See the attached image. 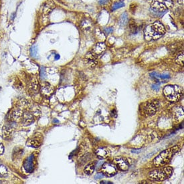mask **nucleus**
Wrapping results in <instances>:
<instances>
[{
  "label": "nucleus",
  "instance_id": "f257e3e1",
  "mask_svg": "<svg viewBox=\"0 0 184 184\" xmlns=\"http://www.w3.org/2000/svg\"><path fill=\"white\" fill-rule=\"evenodd\" d=\"M165 33V27L162 23L157 21L147 26L144 31V37L147 41L160 38Z\"/></svg>",
  "mask_w": 184,
  "mask_h": 184
},
{
  "label": "nucleus",
  "instance_id": "f03ea898",
  "mask_svg": "<svg viewBox=\"0 0 184 184\" xmlns=\"http://www.w3.org/2000/svg\"><path fill=\"white\" fill-rule=\"evenodd\" d=\"M179 150V145H174L163 151L153 159V164L156 167H161L167 164L175 153Z\"/></svg>",
  "mask_w": 184,
  "mask_h": 184
},
{
  "label": "nucleus",
  "instance_id": "7ed1b4c3",
  "mask_svg": "<svg viewBox=\"0 0 184 184\" xmlns=\"http://www.w3.org/2000/svg\"><path fill=\"white\" fill-rule=\"evenodd\" d=\"M163 94L169 102L176 103L182 98L183 89L177 85H167L163 89Z\"/></svg>",
  "mask_w": 184,
  "mask_h": 184
},
{
  "label": "nucleus",
  "instance_id": "20e7f679",
  "mask_svg": "<svg viewBox=\"0 0 184 184\" xmlns=\"http://www.w3.org/2000/svg\"><path fill=\"white\" fill-rule=\"evenodd\" d=\"M173 173V168L165 167L153 170L149 174V179L155 182H162L168 179Z\"/></svg>",
  "mask_w": 184,
  "mask_h": 184
},
{
  "label": "nucleus",
  "instance_id": "39448f33",
  "mask_svg": "<svg viewBox=\"0 0 184 184\" xmlns=\"http://www.w3.org/2000/svg\"><path fill=\"white\" fill-rule=\"evenodd\" d=\"M173 6L172 0H153L151 7L153 10L157 12H165Z\"/></svg>",
  "mask_w": 184,
  "mask_h": 184
},
{
  "label": "nucleus",
  "instance_id": "423d86ee",
  "mask_svg": "<svg viewBox=\"0 0 184 184\" xmlns=\"http://www.w3.org/2000/svg\"><path fill=\"white\" fill-rule=\"evenodd\" d=\"M159 103L157 100H153L151 102L147 103L145 107V111L149 116H153L159 109Z\"/></svg>",
  "mask_w": 184,
  "mask_h": 184
},
{
  "label": "nucleus",
  "instance_id": "0eeeda50",
  "mask_svg": "<svg viewBox=\"0 0 184 184\" xmlns=\"http://www.w3.org/2000/svg\"><path fill=\"white\" fill-rule=\"evenodd\" d=\"M101 172H102L104 176L110 177L115 176L117 173V169L113 164L105 163L103 165L102 167H101Z\"/></svg>",
  "mask_w": 184,
  "mask_h": 184
},
{
  "label": "nucleus",
  "instance_id": "6e6552de",
  "mask_svg": "<svg viewBox=\"0 0 184 184\" xmlns=\"http://www.w3.org/2000/svg\"><path fill=\"white\" fill-rule=\"evenodd\" d=\"M114 163L115 164L117 169H119L121 171L125 172L127 171L129 169V163L127 162V160L122 157H118L114 158Z\"/></svg>",
  "mask_w": 184,
  "mask_h": 184
},
{
  "label": "nucleus",
  "instance_id": "1a4fd4ad",
  "mask_svg": "<svg viewBox=\"0 0 184 184\" xmlns=\"http://www.w3.org/2000/svg\"><path fill=\"white\" fill-rule=\"evenodd\" d=\"M34 155H31L27 157L24 163V167L27 173L33 172L34 169Z\"/></svg>",
  "mask_w": 184,
  "mask_h": 184
},
{
  "label": "nucleus",
  "instance_id": "9d476101",
  "mask_svg": "<svg viewBox=\"0 0 184 184\" xmlns=\"http://www.w3.org/2000/svg\"><path fill=\"white\" fill-rule=\"evenodd\" d=\"M86 60L89 66L94 67L97 64V55H96L93 52H89L86 56Z\"/></svg>",
  "mask_w": 184,
  "mask_h": 184
},
{
  "label": "nucleus",
  "instance_id": "9b49d317",
  "mask_svg": "<svg viewBox=\"0 0 184 184\" xmlns=\"http://www.w3.org/2000/svg\"><path fill=\"white\" fill-rule=\"evenodd\" d=\"M96 156L100 159H105L110 155V151L105 147H100L95 151Z\"/></svg>",
  "mask_w": 184,
  "mask_h": 184
},
{
  "label": "nucleus",
  "instance_id": "f8f14e48",
  "mask_svg": "<svg viewBox=\"0 0 184 184\" xmlns=\"http://www.w3.org/2000/svg\"><path fill=\"white\" fill-rule=\"evenodd\" d=\"M22 120H23V123H24L25 125H30L34 121V117L33 115H32V114L27 111H26L23 113Z\"/></svg>",
  "mask_w": 184,
  "mask_h": 184
},
{
  "label": "nucleus",
  "instance_id": "ddd939ff",
  "mask_svg": "<svg viewBox=\"0 0 184 184\" xmlns=\"http://www.w3.org/2000/svg\"><path fill=\"white\" fill-rule=\"evenodd\" d=\"M41 92L42 94L46 96H49L51 95L54 92V88L48 83H45L42 86L41 88Z\"/></svg>",
  "mask_w": 184,
  "mask_h": 184
},
{
  "label": "nucleus",
  "instance_id": "4468645a",
  "mask_svg": "<svg viewBox=\"0 0 184 184\" xmlns=\"http://www.w3.org/2000/svg\"><path fill=\"white\" fill-rule=\"evenodd\" d=\"M105 49H106V45L103 42L98 43L96 44L94 46V47L93 48V52L96 55H100L104 52Z\"/></svg>",
  "mask_w": 184,
  "mask_h": 184
},
{
  "label": "nucleus",
  "instance_id": "2eb2a0df",
  "mask_svg": "<svg viewBox=\"0 0 184 184\" xmlns=\"http://www.w3.org/2000/svg\"><path fill=\"white\" fill-rule=\"evenodd\" d=\"M23 113L22 110L20 109H16L11 113V119L13 121H19L21 119H22Z\"/></svg>",
  "mask_w": 184,
  "mask_h": 184
},
{
  "label": "nucleus",
  "instance_id": "dca6fc26",
  "mask_svg": "<svg viewBox=\"0 0 184 184\" xmlns=\"http://www.w3.org/2000/svg\"><path fill=\"white\" fill-rule=\"evenodd\" d=\"M95 165H96V162H93V163H90L89 164H88L85 167V169H84V172L86 175H92L94 172V169H95Z\"/></svg>",
  "mask_w": 184,
  "mask_h": 184
},
{
  "label": "nucleus",
  "instance_id": "f3484780",
  "mask_svg": "<svg viewBox=\"0 0 184 184\" xmlns=\"http://www.w3.org/2000/svg\"><path fill=\"white\" fill-rule=\"evenodd\" d=\"M8 176V170L6 166L0 164V181L5 179Z\"/></svg>",
  "mask_w": 184,
  "mask_h": 184
},
{
  "label": "nucleus",
  "instance_id": "a211bd4d",
  "mask_svg": "<svg viewBox=\"0 0 184 184\" xmlns=\"http://www.w3.org/2000/svg\"><path fill=\"white\" fill-rule=\"evenodd\" d=\"M128 22V15L127 12H124L121 16L120 20H119V24L121 26H125Z\"/></svg>",
  "mask_w": 184,
  "mask_h": 184
},
{
  "label": "nucleus",
  "instance_id": "6ab92c4d",
  "mask_svg": "<svg viewBox=\"0 0 184 184\" xmlns=\"http://www.w3.org/2000/svg\"><path fill=\"white\" fill-rule=\"evenodd\" d=\"M27 145L28 146L34 147V148H38V147H39L41 145V143L38 140L33 139H30L28 142H27Z\"/></svg>",
  "mask_w": 184,
  "mask_h": 184
},
{
  "label": "nucleus",
  "instance_id": "aec40b11",
  "mask_svg": "<svg viewBox=\"0 0 184 184\" xmlns=\"http://www.w3.org/2000/svg\"><path fill=\"white\" fill-rule=\"evenodd\" d=\"M183 52L179 53L176 58V62L179 65H183Z\"/></svg>",
  "mask_w": 184,
  "mask_h": 184
},
{
  "label": "nucleus",
  "instance_id": "412c9836",
  "mask_svg": "<svg viewBox=\"0 0 184 184\" xmlns=\"http://www.w3.org/2000/svg\"><path fill=\"white\" fill-rule=\"evenodd\" d=\"M12 133V127L10 125L5 126L3 128V136L6 137L10 135Z\"/></svg>",
  "mask_w": 184,
  "mask_h": 184
},
{
  "label": "nucleus",
  "instance_id": "4be33fe9",
  "mask_svg": "<svg viewBox=\"0 0 184 184\" xmlns=\"http://www.w3.org/2000/svg\"><path fill=\"white\" fill-rule=\"evenodd\" d=\"M38 89V82L35 80L31 82V85H30V90L31 92H36Z\"/></svg>",
  "mask_w": 184,
  "mask_h": 184
},
{
  "label": "nucleus",
  "instance_id": "5701e85b",
  "mask_svg": "<svg viewBox=\"0 0 184 184\" xmlns=\"http://www.w3.org/2000/svg\"><path fill=\"white\" fill-rule=\"evenodd\" d=\"M130 28L131 30V31L133 33H137V26L135 24V22L134 20H131L130 22Z\"/></svg>",
  "mask_w": 184,
  "mask_h": 184
},
{
  "label": "nucleus",
  "instance_id": "b1692460",
  "mask_svg": "<svg viewBox=\"0 0 184 184\" xmlns=\"http://www.w3.org/2000/svg\"><path fill=\"white\" fill-rule=\"evenodd\" d=\"M123 6H125V3H124L123 2H116L114 4V5L112 7V10H117V9L119 8H121Z\"/></svg>",
  "mask_w": 184,
  "mask_h": 184
},
{
  "label": "nucleus",
  "instance_id": "393cba45",
  "mask_svg": "<svg viewBox=\"0 0 184 184\" xmlns=\"http://www.w3.org/2000/svg\"><path fill=\"white\" fill-rule=\"evenodd\" d=\"M30 52H31V56H33V57H36L37 54H38V50H37V47H36V46H32V47L31 48Z\"/></svg>",
  "mask_w": 184,
  "mask_h": 184
},
{
  "label": "nucleus",
  "instance_id": "a878e982",
  "mask_svg": "<svg viewBox=\"0 0 184 184\" xmlns=\"http://www.w3.org/2000/svg\"><path fill=\"white\" fill-rule=\"evenodd\" d=\"M40 76H41V79H45L46 78V70H45L44 68H41Z\"/></svg>",
  "mask_w": 184,
  "mask_h": 184
},
{
  "label": "nucleus",
  "instance_id": "bb28decb",
  "mask_svg": "<svg viewBox=\"0 0 184 184\" xmlns=\"http://www.w3.org/2000/svg\"><path fill=\"white\" fill-rule=\"evenodd\" d=\"M103 177H104V175H103V173H98V174H96V175L95 179H99L103 178Z\"/></svg>",
  "mask_w": 184,
  "mask_h": 184
},
{
  "label": "nucleus",
  "instance_id": "cd10ccee",
  "mask_svg": "<svg viewBox=\"0 0 184 184\" xmlns=\"http://www.w3.org/2000/svg\"><path fill=\"white\" fill-rule=\"evenodd\" d=\"M159 77H160L161 79H169L170 76L168 75H159Z\"/></svg>",
  "mask_w": 184,
  "mask_h": 184
},
{
  "label": "nucleus",
  "instance_id": "c85d7f7f",
  "mask_svg": "<svg viewBox=\"0 0 184 184\" xmlns=\"http://www.w3.org/2000/svg\"><path fill=\"white\" fill-rule=\"evenodd\" d=\"M3 152H4V147L2 143H0V155H2Z\"/></svg>",
  "mask_w": 184,
  "mask_h": 184
},
{
  "label": "nucleus",
  "instance_id": "c756f323",
  "mask_svg": "<svg viewBox=\"0 0 184 184\" xmlns=\"http://www.w3.org/2000/svg\"><path fill=\"white\" fill-rule=\"evenodd\" d=\"M152 87H153V89L154 90H155L156 91H158V90H159V89H160V86H159V85H157V84H155V85H153Z\"/></svg>",
  "mask_w": 184,
  "mask_h": 184
},
{
  "label": "nucleus",
  "instance_id": "7c9ffc66",
  "mask_svg": "<svg viewBox=\"0 0 184 184\" xmlns=\"http://www.w3.org/2000/svg\"><path fill=\"white\" fill-rule=\"evenodd\" d=\"M113 29L112 28V27H107V28L105 29V31H107V33L109 34V33H111V32H113Z\"/></svg>",
  "mask_w": 184,
  "mask_h": 184
},
{
  "label": "nucleus",
  "instance_id": "2f4dec72",
  "mask_svg": "<svg viewBox=\"0 0 184 184\" xmlns=\"http://www.w3.org/2000/svg\"><path fill=\"white\" fill-rule=\"evenodd\" d=\"M99 2L100 5H104L108 2V0H99Z\"/></svg>",
  "mask_w": 184,
  "mask_h": 184
},
{
  "label": "nucleus",
  "instance_id": "473e14b6",
  "mask_svg": "<svg viewBox=\"0 0 184 184\" xmlns=\"http://www.w3.org/2000/svg\"><path fill=\"white\" fill-rule=\"evenodd\" d=\"M100 183H111L110 182H101Z\"/></svg>",
  "mask_w": 184,
  "mask_h": 184
},
{
  "label": "nucleus",
  "instance_id": "72a5a7b5",
  "mask_svg": "<svg viewBox=\"0 0 184 184\" xmlns=\"http://www.w3.org/2000/svg\"><path fill=\"white\" fill-rule=\"evenodd\" d=\"M59 58H60V56H59V55H56V57H55V59H56V60H58V59H59Z\"/></svg>",
  "mask_w": 184,
  "mask_h": 184
},
{
  "label": "nucleus",
  "instance_id": "f704fd0d",
  "mask_svg": "<svg viewBox=\"0 0 184 184\" xmlns=\"http://www.w3.org/2000/svg\"><path fill=\"white\" fill-rule=\"evenodd\" d=\"M113 1H114V2H121V0H113Z\"/></svg>",
  "mask_w": 184,
  "mask_h": 184
}]
</instances>
